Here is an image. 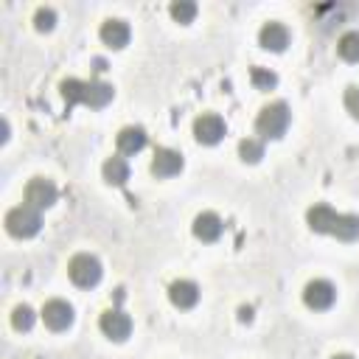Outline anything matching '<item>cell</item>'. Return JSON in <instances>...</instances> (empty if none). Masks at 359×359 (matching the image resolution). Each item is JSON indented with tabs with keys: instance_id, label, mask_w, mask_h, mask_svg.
<instances>
[{
	"instance_id": "1",
	"label": "cell",
	"mask_w": 359,
	"mask_h": 359,
	"mask_svg": "<svg viewBox=\"0 0 359 359\" xmlns=\"http://www.w3.org/2000/svg\"><path fill=\"white\" fill-rule=\"evenodd\" d=\"M306 222L314 233L337 236L339 241H356L359 238V216L356 213H337L325 202H317L314 208H309Z\"/></svg>"
},
{
	"instance_id": "2",
	"label": "cell",
	"mask_w": 359,
	"mask_h": 359,
	"mask_svg": "<svg viewBox=\"0 0 359 359\" xmlns=\"http://www.w3.org/2000/svg\"><path fill=\"white\" fill-rule=\"evenodd\" d=\"M59 90H62V98H65L67 107H73V104H84V107H93V109L107 107V104L112 101V95H115L112 84L98 81V79H90V81H81V79H65V81L59 84Z\"/></svg>"
},
{
	"instance_id": "3",
	"label": "cell",
	"mask_w": 359,
	"mask_h": 359,
	"mask_svg": "<svg viewBox=\"0 0 359 359\" xmlns=\"http://www.w3.org/2000/svg\"><path fill=\"white\" fill-rule=\"evenodd\" d=\"M289 121H292V112L286 107V101H272L266 104L258 118H255V132L264 137V140H278L283 137V132L289 129Z\"/></svg>"
},
{
	"instance_id": "4",
	"label": "cell",
	"mask_w": 359,
	"mask_h": 359,
	"mask_svg": "<svg viewBox=\"0 0 359 359\" xmlns=\"http://www.w3.org/2000/svg\"><path fill=\"white\" fill-rule=\"evenodd\" d=\"M6 230L14 238H31V236H36L42 230V216H39L36 208L22 202V205H17V208H11L6 213Z\"/></svg>"
},
{
	"instance_id": "5",
	"label": "cell",
	"mask_w": 359,
	"mask_h": 359,
	"mask_svg": "<svg viewBox=\"0 0 359 359\" xmlns=\"http://www.w3.org/2000/svg\"><path fill=\"white\" fill-rule=\"evenodd\" d=\"M101 261L95 258V255H90V252H79V255H73L70 258V264H67V275H70V280L76 283V286H81V289H93L98 280H101Z\"/></svg>"
},
{
	"instance_id": "6",
	"label": "cell",
	"mask_w": 359,
	"mask_h": 359,
	"mask_svg": "<svg viewBox=\"0 0 359 359\" xmlns=\"http://www.w3.org/2000/svg\"><path fill=\"white\" fill-rule=\"evenodd\" d=\"M334 300H337V289H334V283L325 280V278L309 280L306 289H303V303H306L309 309H314V311H325V309H331Z\"/></svg>"
},
{
	"instance_id": "7",
	"label": "cell",
	"mask_w": 359,
	"mask_h": 359,
	"mask_svg": "<svg viewBox=\"0 0 359 359\" xmlns=\"http://www.w3.org/2000/svg\"><path fill=\"white\" fill-rule=\"evenodd\" d=\"M224 132H227V126L216 112H205L194 121V135L202 146H216L224 137Z\"/></svg>"
},
{
	"instance_id": "8",
	"label": "cell",
	"mask_w": 359,
	"mask_h": 359,
	"mask_svg": "<svg viewBox=\"0 0 359 359\" xmlns=\"http://www.w3.org/2000/svg\"><path fill=\"white\" fill-rule=\"evenodd\" d=\"M56 196H59L56 185H53L50 180H45V177H34V180L25 185V205H31V208H36V210L50 208V205L56 202Z\"/></svg>"
},
{
	"instance_id": "9",
	"label": "cell",
	"mask_w": 359,
	"mask_h": 359,
	"mask_svg": "<svg viewBox=\"0 0 359 359\" xmlns=\"http://www.w3.org/2000/svg\"><path fill=\"white\" fill-rule=\"evenodd\" d=\"M42 320H45V325H48L50 331H65V328L73 325L76 314H73V306H70L67 300L53 297V300H48V303L42 306Z\"/></svg>"
},
{
	"instance_id": "10",
	"label": "cell",
	"mask_w": 359,
	"mask_h": 359,
	"mask_svg": "<svg viewBox=\"0 0 359 359\" xmlns=\"http://www.w3.org/2000/svg\"><path fill=\"white\" fill-rule=\"evenodd\" d=\"M98 328H101L112 342H123V339L132 334V320H129L126 311H121V309H109V311L101 314Z\"/></svg>"
},
{
	"instance_id": "11",
	"label": "cell",
	"mask_w": 359,
	"mask_h": 359,
	"mask_svg": "<svg viewBox=\"0 0 359 359\" xmlns=\"http://www.w3.org/2000/svg\"><path fill=\"white\" fill-rule=\"evenodd\" d=\"M98 36H101V42H104V45H109L112 50H121V48H126V45H129V36H132V31H129L126 20L109 17V20H104V22H101V31H98Z\"/></svg>"
},
{
	"instance_id": "12",
	"label": "cell",
	"mask_w": 359,
	"mask_h": 359,
	"mask_svg": "<svg viewBox=\"0 0 359 359\" xmlns=\"http://www.w3.org/2000/svg\"><path fill=\"white\" fill-rule=\"evenodd\" d=\"M182 165H185L182 154L174 149H157L151 157V174L154 177H174L182 171Z\"/></svg>"
},
{
	"instance_id": "13",
	"label": "cell",
	"mask_w": 359,
	"mask_h": 359,
	"mask_svg": "<svg viewBox=\"0 0 359 359\" xmlns=\"http://www.w3.org/2000/svg\"><path fill=\"white\" fill-rule=\"evenodd\" d=\"M258 42H261V48L280 53V50H286V45H289V28H286L283 22H266V25L258 31Z\"/></svg>"
},
{
	"instance_id": "14",
	"label": "cell",
	"mask_w": 359,
	"mask_h": 359,
	"mask_svg": "<svg viewBox=\"0 0 359 359\" xmlns=\"http://www.w3.org/2000/svg\"><path fill=\"white\" fill-rule=\"evenodd\" d=\"M168 300L177 309H194L199 303V286L194 280H174L168 286Z\"/></svg>"
},
{
	"instance_id": "15",
	"label": "cell",
	"mask_w": 359,
	"mask_h": 359,
	"mask_svg": "<svg viewBox=\"0 0 359 359\" xmlns=\"http://www.w3.org/2000/svg\"><path fill=\"white\" fill-rule=\"evenodd\" d=\"M222 230H224L222 219H219L216 213H210V210H205V213H199V216L194 219V236H196L199 241H216V238L222 236Z\"/></svg>"
},
{
	"instance_id": "16",
	"label": "cell",
	"mask_w": 359,
	"mask_h": 359,
	"mask_svg": "<svg viewBox=\"0 0 359 359\" xmlns=\"http://www.w3.org/2000/svg\"><path fill=\"white\" fill-rule=\"evenodd\" d=\"M146 146V132L140 126H123L118 132V151L121 154H137Z\"/></svg>"
},
{
	"instance_id": "17",
	"label": "cell",
	"mask_w": 359,
	"mask_h": 359,
	"mask_svg": "<svg viewBox=\"0 0 359 359\" xmlns=\"http://www.w3.org/2000/svg\"><path fill=\"white\" fill-rule=\"evenodd\" d=\"M104 180L109 182V185H123L126 180H129V163L121 157V154H112L107 163H104Z\"/></svg>"
},
{
	"instance_id": "18",
	"label": "cell",
	"mask_w": 359,
	"mask_h": 359,
	"mask_svg": "<svg viewBox=\"0 0 359 359\" xmlns=\"http://www.w3.org/2000/svg\"><path fill=\"white\" fill-rule=\"evenodd\" d=\"M337 50L345 62H359V31H345L337 42Z\"/></svg>"
},
{
	"instance_id": "19",
	"label": "cell",
	"mask_w": 359,
	"mask_h": 359,
	"mask_svg": "<svg viewBox=\"0 0 359 359\" xmlns=\"http://www.w3.org/2000/svg\"><path fill=\"white\" fill-rule=\"evenodd\" d=\"M168 11H171V17H174L180 25H188V22H194V17H196L199 8H196L194 0H174Z\"/></svg>"
},
{
	"instance_id": "20",
	"label": "cell",
	"mask_w": 359,
	"mask_h": 359,
	"mask_svg": "<svg viewBox=\"0 0 359 359\" xmlns=\"http://www.w3.org/2000/svg\"><path fill=\"white\" fill-rule=\"evenodd\" d=\"M250 81H252V87H255V90H272V87L278 84V76H275L269 67L255 65V67L250 70Z\"/></svg>"
},
{
	"instance_id": "21",
	"label": "cell",
	"mask_w": 359,
	"mask_h": 359,
	"mask_svg": "<svg viewBox=\"0 0 359 359\" xmlns=\"http://www.w3.org/2000/svg\"><path fill=\"white\" fill-rule=\"evenodd\" d=\"M238 154H241L244 163H258L264 157V143L258 137H247V140L238 143Z\"/></svg>"
},
{
	"instance_id": "22",
	"label": "cell",
	"mask_w": 359,
	"mask_h": 359,
	"mask_svg": "<svg viewBox=\"0 0 359 359\" xmlns=\"http://www.w3.org/2000/svg\"><path fill=\"white\" fill-rule=\"evenodd\" d=\"M34 320H36V314H34V309L25 306V303H20V306L11 311V325H14L17 331H31Z\"/></svg>"
},
{
	"instance_id": "23",
	"label": "cell",
	"mask_w": 359,
	"mask_h": 359,
	"mask_svg": "<svg viewBox=\"0 0 359 359\" xmlns=\"http://www.w3.org/2000/svg\"><path fill=\"white\" fill-rule=\"evenodd\" d=\"M53 25H56V11L48 8V6L36 8V14H34V28H36V31H50Z\"/></svg>"
},
{
	"instance_id": "24",
	"label": "cell",
	"mask_w": 359,
	"mask_h": 359,
	"mask_svg": "<svg viewBox=\"0 0 359 359\" xmlns=\"http://www.w3.org/2000/svg\"><path fill=\"white\" fill-rule=\"evenodd\" d=\"M345 109L351 112V118L359 121V87H356V84L345 87Z\"/></svg>"
},
{
	"instance_id": "25",
	"label": "cell",
	"mask_w": 359,
	"mask_h": 359,
	"mask_svg": "<svg viewBox=\"0 0 359 359\" xmlns=\"http://www.w3.org/2000/svg\"><path fill=\"white\" fill-rule=\"evenodd\" d=\"M8 140V121L3 118V123H0V143H6Z\"/></svg>"
},
{
	"instance_id": "26",
	"label": "cell",
	"mask_w": 359,
	"mask_h": 359,
	"mask_svg": "<svg viewBox=\"0 0 359 359\" xmlns=\"http://www.w3.org/2000/svg\"><path fill=\"white\" fill-rule=\"evenodd\" d=\"M238 317H241V320H250V317H252V311H250V309H241V311H238Z\"/></svg>"
},
{
	"instance_id": "27",
	"label": "cell",
	"mask_w": 359,
	"mask_h": 359,
	"mask_svg": "<svg viewBox=\"0 0 359 359\" xmlns=\"http://www.w3.org/2000/svg\"><path fill=\"white\" fill-rule=\"evenodd\" d=\"M331 359H353V356H351V353H334Z\"/></svg>"
}]
</instances>
